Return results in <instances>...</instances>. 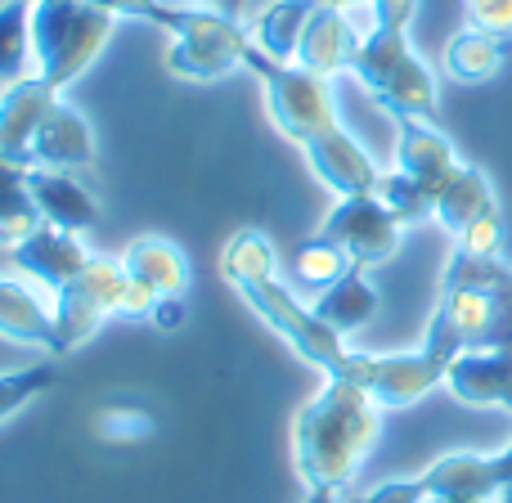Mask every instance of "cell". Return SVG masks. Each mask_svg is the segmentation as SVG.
Listing matches in <instances>:
<instances>
[{
    "mask_svg": "<svg viewBox=\"0 0 512 503\" xmlns=\"http://www.w3.org/2000/svg\"><path fill=\"white\" fill-rule=\"evenodd\" d=\"M27 5H45V0H27Z\"/></svg>",
    "mask_w": 512,
    "mask_h": 503,
    "instance_id": "obj_44",
    "label": "cell"
},
{
    "mask_svg": "<svg viewBox=\"0 0 512 503\" xmlns=\"http://www.w3.org/2000/svg\"><path fill=\"white\" fill-rule=\"evenodd\" d=\"M432 495H472L499 499V490L512 481V445L499 454H445L423 472Z\"/></svg>",
    "mask_w": 512,
    "mask_h": 503,
    "instance_id": "obj_13",
    "label": "cell"
},
{
    "mask_svg": "<svg viewBox=\"0 0 512 503\" xmlns=\"http://www.w3.org/2000/svg\"><path fill=\"white\" fill-rule=\"evenodd\" d=\"M274 265H279L274 243L265 239L261 230H239L230 243H225V252H221V279L230 283V288L243 292L248 283L274 279Z\"/></svg>",
    "mask_w": 512,
    "mask_h": 503,
    "instance_id": "obj_26",
    "label": "cell"
},
{
    "mask_svg": "<svg viewBox=\"0 0 512 503\" xmlns=\"http://www.w3.org/2000/svg\"><path fill=\"white\" fill-rule=\"evenodd\" d=\"M319 9V0H274V5H265L261 14L252 18V41L256 50H265L270 59L279 63H292L297 59V45H301V32H306L310 14Z\"/></svg>",
    "mask_w": 512,
    "mask_h": 503,
    "instance_id": "obj_23",
    "label": "cell"
},
{
    "mask_svg": "<svg viewBox=\"0 0 512 503\" xmlns=\"http://www.w3.org/2000/svg\"><path fill=\"white\" fill-rule=\"evenodd\" d=\"M162 32L176 36L167 50V68L189 81H216L225 72L243 68L252 50V32L234 23V14H207V9H171Z\"/></svg>",
    "mask_w": 512,
    "mask_h": 503,
    "instance_id": "obj_6",
    "label": "cell"
},
{
    "mask_svg": "<svg viewBox=\"0 0 512 503\" xmlns=\"http://www.w3.org/2000/svg\"><path fill=\"white\" fill-rule=\"evenodd\" d=\"M378 198L396 212L400 225H418V221H432L436 216V189L423 185V180L405 176V171H387V176L378 180Z\"/></svg>",
    "mask_w": 512,
    "mask_h": 503,
    "instance_id": "obj_28",
    "label": "cell"
},
{
    "mask_svg": "<svg viewBox=\"0 0 512 503\" xmlns=\"http://www.w3.org/2000/svg\"><path fill=\"white\" fill-rule=\"evenodd\" d=\"M122 270H126V265H122ZM153 306H158V292H153L149 283H140V279H131V274H126V292H122V306H117V315L149 319Z\"/></svg>",
    "mask_w": 512,
    "mask_h": 503,
    "instance_id": "obj_36",
    "label": "cell"
},
{
    "mask_svg": "<svg viewBox=\"0 0 512 503\" xmlns=\"http://www.w3.org/2000/svg\"><path fill=\"white\" fill-rule=\"evenodd\" d=\"M495 207L499 203H495V189H490L486 171L459 162V167H454V176L441 185V198H436V221H441L445 230L459 239L472 221H481V216L495 212Z\"/></svg>",
    "mask_w": 512,
    "mask_h": 503,
    "instance_id": "obj_19",
    "label": "cell"
},
{
    "mask_svg": "<svg viewBox=\"0 0 512 503\" xmlns=\"http://www.w3.org/2000/svg\"><path fill=\"white\" fill-rule=\"evenodd\" d=\"M90 5L108 9L113 18H140V23H153L162 27V18H167L171 5H162V0H90Z\"/></svg>",
    "mask_w": 512,
    "mask_h": 503,
    "instance_id": "obj_35",
    "label": "cell"
},
{
    "mask_svg": "<svg viewBox=\"0 0 512 503\" xmlns=\"http://www.w3.org/2000/svg\"><path fill=\"white\" fill-rule=\"evenodd\" d=\"M454 167H459V153L432 122L405 113L396 117V171L423 180V185H432L441 194V185L454 176Z\"/></svg>",
    "mask_w": 512,
    "mask_h": 503,
    "instance_id": "obj_15",
    "label": "cell"
},
{
    "mask_svg": "<svg viewBox=\"0 0 512 503\" xmlns=\"http://www.w3.org/2000/svg\"><path fill=\"white\" fill-rule=\"evenodd\" d=\"M54 382H59V364H54V355L41 360V364H27V369L0 373V423L14 418L23 405H32L36 396H45Z\"/></svg>",
    "mask_w": 512,
    "mask_h": 503,
    "instance_id": "obj_30",
    "label": "cell"
},
{
    "mask_svg": "<svg viewBox=\"0 0 512 503\" xmlns=\"http://www.w3.org/2000/svg\"><path fill=\"white\" fill-rule=\"evenodd\" d=\"M463 5H468V23L472 27L512 36V0H463Z\"/></svg>",
    "mask_w": 512,
    "mask_h": 503,
    "instance_id": "obj_34",
    "label": "cell"
},
{
    "mask_svg": "<svg viewBox=\"0 0 512 503\" xmlns=\"http://www.w3.org/2000/svg\"><path fill=\"white\" fill-rule=\"evenodd\" d=\"M32 158H36V167H50V171L90 167V162H95V135H90V122L72 104L54 99V108L45 113L41 131H36V140H32Z\"/></svg>",
    "mask_w": 512,
    "mask_h": 503,
    "instance_id": "obj_17",
    "label": "cell"
},
{
    "mask_svg": "<svg viewBox=\"0 0 512 503\" xmlns=\"http://www.w3.org/2000/svg\"><path fill=\"white\" fill-rule=\"evenodd\" d=\"M153 324L162 328V333H171V328L185 324V297H158V306H153Z\"/></svg>",
    "mask_w": 512,
    "mask_h": 503,
    "instance_id": "obj_38",
    "label": "cell"
},
{
    "mask_svg": "<svg viewBox=\"0 0 512 503\" xmlns=\"http://www.w3.org/2000/svg\"><path fill=\"white\" fill-rule=\"evenodd\" d=\"M117 18L90 0H45L32 5V54L36 77H45L54 90H68L99 50L108 45Z\"/></svg>",
    "mask_w": 512,
    "mask_h": 503,
    "instance_id": "obj_2",
    "label": "cell"
},
{
    "mask_svg": "<svg viewBox=\"0 0 512 503\" xmlns=\"http://www.w3.org/2000/svg\"><path fill=\"white\" fill-rule=\"evenodd\" d=\"M122 265L131 279L149 283L158 297H185L189 288V261L171 239H135L122 252Z\"/></svg>",
    "mask_w": 512,
    "mask_h": 503,
    "instance_id": "obj_20",
    "label": "cell"
},
{
    "mask_svg": "<svg viewBox=\"0 0 512 503\" xmlns=\"http://www.w3.org/2000/svg\"><path fill=\"white\" fill-rule=\"evenodd\" d=\"M445 373H450V360L427 351V346H418L409 355H364L360 351L355 382L378 400V409H405L414 400H423L432 387H441Z\"/></svg>",
    "mask_w": 512,
    "mask_h": 503,
    "instance_id": "obj_9",
    "label": "cell"
},
{
    "mask_svg": "<svg viewBox=\"0 0 512 503\" xmlns=\"http://www.w3.org/2000/svg\"><path fill=\"white\" fill-rule=\"evenodd\" d=\"M221 5H225V0H221Z\"/></svg>",
    "mask_w": 512,
    "mask_h": 503,
    "instance_id": "obj_45",
    "label": "cell"
},
{
    "mask_svg": "<svg viewBox=\"0 0 512 503\" xmlns=\"http://www.w3.org/2000/svg\"><path fill=\"white\" fill-rule=\"evenodd\" d=\"M126 292V270L113 256H90V265L59 288V301H54V360L59 355H72L77 346H86L95 337V328L104 324L108 315H117Z\"/></svg>",
    "mask_w": 512,
    "mask_h": 503,
    "instance_id": "obj_7",
    "label": "cell"
},
{
    "mask_svg": "<svg viewBox=\"0 0 512 503\" xmlns=\"http://www.w3.org/2000/svg\"><path fill=\"white\" fill-rule=\"evenodd\" d=\"M27 185H32V198L41 207L45 225L68 234H86L99 225V203L90 198L86 185L68 176V171H50V167H32L27 171Z\"/></svg>",
    "mask_w": 512,
    "mask_h": 503,
    "instance_id": "obj_18",
    "label": "cell"
},
{
    "mask_svg": "<svg viewBox=\"0 0 512 503\" xmlns=\"http://www.w3.org/2000/svg\"><path fill=\"white\" fill-rule=\"evenodd\" d=\"M504 54H508V36L468 23L445 45V72H450L454 81H486L504 68Z\"/></svg>",
    "mask_w": 512,
    "mask_h": 503,
    "instance_id": "obj_24",
    "label": "cell"
},
{
    "mask_svg": "<svg viewBox=\"0 0 512 503\" xmlns=\"http://www.w3.org/2000/svg\"><path fill=\"white\" fill-rule=\"evenodd\" d=\"M243 301H248L274 333L288 337V346L306 364H319L328 378L355 382V373H360V351H346L342 333H333V328L315 315V306H301L297 292H288L279 283V274H274V279H261V283H248V288H243Z\"/></svg>",
    "mask_w": 512,
    "mask_h": 503,
    "instance_id": "obj_5",
    "label": "cell"
},
{
    "mask_svg": "<svg viewBox=\"0 0 512 503\" xmlns=\"http://www.w3.org/2000/svg\"><path fill=\"white\" fill-rule=\"evenodd\" d=\"M459 252L472 256H504V221H499V207L486 212L481 221H472L468 230L459 234Z\"/></svg>",
    "mask_w": 512,
    "mask_h": 503,
    "instance_id": "obj_32",
    "label": "cell"
},
{
    "mask_svg": "<svg viewBox=\"0 0 512 503\" xmlns=\"http://www.w3.org/2000/svg\"><path fill=\"white\" fill-rule=\"evenodd\" d=\"M243 68L261 81L265 90V108H270V122L279 126L288 140L310 144L315 135L333 131L337 122V108H333V90H328V77L319 72H306L297 63H279L270 59L265 50H248V63Z\"/></svg>",
    "mask_w": 512,
    "mask_h": 503,
    "instance_id": "obj_4",
    "label": "cell"
},
{
    "mask_svg": "<svg viewBox=\"0 0 512 503\" xmlns=\"http://www.w3.org/2000/svg\"><path fill=\"white\" fill-rule=\"evenodd\" d=\"M495 503H512V481H508L504 490H499V499H495Z\"/></svg>",
    "mask_w": 512,
    "mask_h": 503,
    "instance_id": "obj_43",
    "label": "cell"
},
{
    "mask_svg": "<svg viewBox=\"0 0 512 503\" xmlns=\"http://www.w3.org/2000/svg\"><path fill=\"white\" fill-rule=\"evenodd\" d=\"M324 234L333 248H342L351 256V265H382L400 243V221L378 194H355V198H337V207L328 212Z\"/></svg>",
    "mask_w": 512,
    "mask_h": 503,
    "instance_id": "obj_8",
    "label": "cell"
},
{
    "mask_svg": "<svg viewBox=\"0 0 512 503\" xmlns=\"http://www.w3.org/2000/svg\"><path fill=\"white\" fill-rule=\"evenodd\" d=\"M369 9H373V27H400V32H409V23L418 14V0H369Z\"/></svg>",
    "mask_w": 512,
    "mask_h": 503,
    "instance_id": "obj_37",
    "label": "cell"
},
{
    "mask_svg": "<svg viewBox=\"0 0 512 503\" xmlns=\"http://www.w3.org/2000/svg\"><path fill=\"white\" fill-rule=\"evenodd\" d=\"M351 72L391 117L405 113V117H423V122L436 117V77L409 50V36L400 27H373V36L360 41Z\"/></svg>",
    "mask_w": 512,
    "mask_h": 503,
    "instance_id": "obj_3",
    "label": "cell"
},
{
    "mask_svg": "<svg viewBox=\"0 0 512 503\" xmlns=\"http://www.w3.org/2000/svg\"><path fill=\"white\" fill-rule=\"evenodd\" d=\"M14 265L27 274V279H36V283L59 292L90 265V252L77 243V234L41 225V230L27 234V239L14 248Z\"/></svg>",
    "mask_w": 512,
    "mask_h": 503,
    "instance_id": "obj_14",
    "label": "cell"
},
{
    "mask_svg": "<svg viewBox=\"0 0 512 503\" xmlns=\"http://www.w3.org/2000/svg\"><path fill=\"white\" fill-rule=\"evenodd\" d=\"M292 270H297L301 288L324 292V288H333L346 270H351V256H346L342 248H333L324 234H315V239H306V243L292 248Z\"/></svg>",
    "mask_w": 512,
    "mask_h": 503,
    "instance_id": "obj_27",
    "label": "cell"
},
{
    "mask_svg": "<svg viewBox=\"0 0 512 503\" xmlns=\"http://www.w3.org/2000/svg\"><path fill=\"white\" fill-rule=\"evenodd\" d=\"M427 503H495V499H472V495H432Z\"/></svg>",
    "mask_w": 512,
    "mask_h": 503,
    "instance_id": "obj_40",
    "label": "cell"
},
{
    "mask_svg": "<svg viewBox=\"0 0 512 503\" xmlns=\"http://www.w3.org/2000/svg\"><path fill=\"white\" fill-rule=\"evenodd\" d=\"M378 441V400L351 378H328L292 418V463L306 490H342Z\"/></svg>",
    "mask_w": 512,
    "mask_h": 503,
    "instance_id": "obj_1",
    "label": "cell"
},
{
    "mask_svg": "<svg viewBox=\"0 0 512 503\" xmlns=\"http://www.w3.org/2000/svg\"><path fill=\"white\" fill-rule=\"evenodd\" d=\"M454 400L472 409H504L512 414V346H481L463 351L445 373Z\"/></svg>",
    "mask_w": 512,
    "mask_h": 503,
    "instance_id": "obj_11",
    "label": "cell"
},
{
    "mask_svg": "<svg viewBox=\"0 0 512 503\" xmlns=\"http://www.w3.org/2000/svg\"><path fill=\"white\" fill-rule=\"evenodd\" d=\"M315 315L324 319L333 333H342V337L355 333V328H364L373 315H378V292H373L364 265H351V270H346L342 279L333 283V288L319 292Z\"/></svg>",
    "mask_w": 512,
    "mask_h": 503,
    "instance_id": "obj_21",
    "label": "cell"
},
{
    "mask_svg": "<svg viewBox=\"0 0 512 503\" xmlns=\"http://www.w3.org/2000/svg\"><path fill=\"white\" fill-rule=\"evenodd\" d=\"M301 149H306V158H310V167H315V176L324 180V185L333 189L337 198L378 194L382 171L373 167V158L351 140V135L342 131V126H333V131L315 135V140L301 144Z\"/></svg>",
    "mask_w": 512,
    "mask_h": 503,
    "instance_id": "obj_12",
    "label": "cell"
},
{
    "mask_svg": "<svg viewBox=\"0 0 512 503\" xmlns=\"http://www.w3.org/2000/svg\"><path fill=\"white\" fill-rule=\"evenodd\" d=\"M432 499V490H427L423 477H405V481H382V486H373L369 495H355L346 503H427Z\"/></svg>",
    "mask_w": 512,
    "mask_h": 503,
    "instance_id": "obj_33",
    "label": "cell"
},
{
    "mask_svg": "<svg viewBox=\"0 0 512 503\" xmlns=\"http://www.w3.org/2000/svg\"><path fill=\"white\" fill-rule=\"evenodd\" d=\"M243 5H248V0H225V5H221V9H225V14H239V9H243Z\"/></svg>",
    "mask_w": 512,
    "mask_h": 503,
    "instance_id": "obj_42",
    "label": "cell"
},
{
    "mask_svg": "<svg viewBox=\"0 0 512 503\" xmlns=\"http://www.w3.org/2000/svg\"><path fill=\"white\" fill-rule=\"evenodd\" d=\"M0 333L9 342L41 346L50 355L54 351V310H45V301L36 292H27L23 283L0 279Z\"/></svg>",
    "mask_w": 512,
    "mask_h": 503,
    "instance_id": "obj_22",
    "label": "cell"
},
{
    "mask_svg": "<svg viewBox=\"0 0 512 503\" xmlns=\"http://www.w3.org/2000/svg\"><path fill=\"white\" fill-rule=\"evenodd\" d=\"M27 50H32V5L9 0V5H0V77H23Z\"/></svg>",
    "mask_w": 512,
    "mask_h": 503,
    "instance_id": "obj_29",
    "label": "cell"
},
{
    "mask_svg": "<svg viewBox=\"0 0 512 503\" xmlns=\"http://www.w3.org/2000/svg\"><path fill=\"white\" fill-rule=\"evenodd\" d=\"M41 225H45V216L32 198V185H27V167L0 162V243L18 248V243H23L27 234H36Z\"/></svg>",
    "mask_w": 512,
    "mask_h": 503,
    "instance_id": "obj_25",
    "label": "cell"
},
{
    "mask_svg": "<svg viewBox=\"0 0 512 503\" xmlns=\"http://www.w3.org/2000/svg\"><path fill=\"white\" fill-rule=\"evenodd\" d=\"M360 54V36H355L351 18L333 5H319L310 14L306 32H301V45H297V68L306 72H319V77H333V72H346Z\"/></svg>",
    "mask_w": 512,
    "mask_h": 503,
    "instance_id": "obj_16",
    "label": "cell"
},
{
    "mask_svg": "<svg viewBox=\"0 0 512 503\" xmlns=\"http://www.w3.org/2000/svg\"><path fill=\"white\" fill-rule=\"evenodd\" d=\"M319 5H333V9H346V5H369V0H319Z\"/></svg>",
    "mask_w": 512,
    "mask_h": 503,
    "instance_id": "obj_41",
    "label": "cell"
},
{
    "mask_svg": "<svg viewBox=\"0 0 512 503\" xmlns=\"http://www.w3.org/2000/svg\"><path fill=\"white\" fill-rule=\"evenodd\" d=\"M59 90L45 77H18L5 86L0 95V162H14V167H36L32 158V140L41 131L45 113L54 108Z\"/></svg>",
    "mask_w": 512,
    "mask_h": 503,
    "instance_id": "obj_10",
    "label": "cell"
},
{
    "mask_svg": "<svg viewBox=\"0 0 512 503\" xmlns=\"http://www.w3.org/2000/svg\"><path fill=\"white\" fill-rule=\"evenodd\" d=\"M99 432H104L108 441H144V436L153 432V418L144 414L140 405L117 400V405H108L104 414H99Z\"/></svg>",
    "mask_w": 512,
    "mask_h": 503,
    "instance_id": "obj_31",
    "label": "cell"
},
{
    "mask_svg": "<svg viewBox=\"0 0 512 503\" xmlns=\"http://www.w3.org/2000/svg\"><path fill=\"white\" fill-rule=\"evenodd\" d=\"M306 503H342V490H306Z\"/></svg>",
    "mask_w": 512,
    "mask_h": 503,
    "instance_id": "obj_39",
    "label": "cell"
}]
</instances>
